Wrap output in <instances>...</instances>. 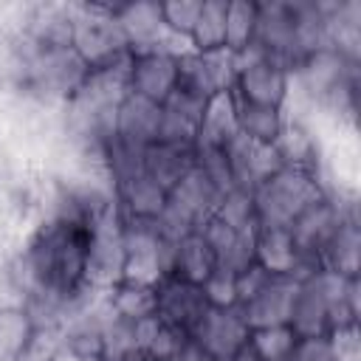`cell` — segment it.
I'll use <instances>...</instances> for the list:
<instances>
[{"mask_svg":"<svg viewBox=\"0 0 361 361\" xmlns=\"http://www.w3.org/2000/svg\"><path fill=\"white\" fill-rule=\"evenodd\" d=\"M90 228L62 217H42L23 231L11 254V276L20 302L28 296L76 305L87 290Z\"/></svg>","mask_w":361,"mask_h":361,"instance_id":"cell-1","label":"cell"},{"mask_svg":"<svg viewBox=\"0 0 361 361\" xmlns=\"http://www.w3.org/2000/svg\"><path fill=\"white\" fill-rule=\"evenodd\" d=\"M23 42V79L17 85V90L45 107L59 110L62 104H68L82 85L90 76V68L82 62V56L65 45V48H37L31 42Z\"/></svg>","mask_w":361,"mask_h":361,"instance_id":"cell-2","label":"cell"},{"mask_svg":"<svg viewBox=\"0 0 361 361\" xmlns=\"http://www.w3.org/2000/svg\"><path fill=\"white\" fill-rule=\"evenodd\" d=\"M251 48L259 56L293 71L307 56L302 37V0L257 3V34Z\"/></svg>","mask_w":361,"mask_h":361,"instance_id":"cell-3","label":"cell"},{"mask_svg":"<svg viewBox=\"0 0 361 361\" xmlns=\"http://www.w3.org/2000/svg\"><path fill=\"white\" fill-rule=\"evenodd\" d=\"M73 8H76V20H73L71 48L82 56V62L90 71L130 62L133 54H130L124 34L113 17V6L73 3Z\"/></svg>","mask_w":361,"mask_h":361,"instance_id":"cell-4","label":"cell"},{"mask_svg":"<svg viewBox=\"0 0 361 361\" xmlns=\"http://www.w3.org/2000/svg\"><path fill=\"white\" fill-rule=\"evenodd\" d=\"M254 209H257V223L259 226H282L288 228L293 217L307 209L313 200H319L322 183L310 172L299 169H276L268 178H262L254 189Z\"/></svg>","mask_w":361,"mask_h":361,"instance_id":"cell-5","label":"cell"},{"mask_svg":"<svg viewBox=\"0 0 361 361\" xmlns=\"http://www.w3.org/2000/svg\"><path fill=\"white\" fill-rule=\"evenodd\" d=\"M172 248L155 220H124V279L155 288L172 274Z\"/></svg>","mask_w":361,"mask_h":361,"instance_id":"cell-6","label":"cell"},{"mask_svg":"<svg viewBox=\"0 0 361 361\" xmlns=\"http://www.w3.org/2000/svg\"><path fill=\"white\" fill-rule=\"evenodd\" d=\"M231 96L240 102L285 110L288 96H290V71L259 56L254 48H248L245 54L237 56Z\"/></svg>","mask_w":361,"mask_h":361,"instance_id":"cell-7","label":"cell"},{"mask_svg":"<svg viewBox=\"0 0 361 361\" xmlns=\"http://www.w3.org/2000/svg\"><path fill=\"white\" fill-rule=\"evenodd\" d=\"M124 217L118 209L90 226L87 240V285L107 290L124 279Z\"/></svg>","mask_w":361,"mask_h":361,"instance_id":"cell-8","label":"cell"},{"mask_svg":"<svg viewBox=\"0 0 361 361\" xmlns=\"http://www.w3.org/2000/svg\"><path fill=\"white\" fill-rule=\"evenodd\" d=\"M113 17L124 34L130 54L147 51H189V45L169 34L161 17V3H113Z\"/></svg>","mask_w":361,"mask_h":361,"instance_id":"cell-9","label":"cell"},{"mask_svg":"<svg viewBox=\"0 0 361 361\" xmlns=\"http://www.w3.org/2000/svg\"><path fill=\"white\" fill-rule=\"evenodd\" d=\"M237 73V56L223 51H183L178 56V87L214 99L223 93H231Z\"/></svg>","mask_w":361,"mask_h":361,"instance_id":"cell-10","label":"cell"},{"mask_svg":"<svg viewBox=\"0 0 361 361\" xmlns=\"http://www.w3.org/2000/svg\"><path fill=\"white\" fill-rule=\"evenodd\" d=\"M214 361H228L234 358L243 347H248L251 338V324L245 322L240 305L231 307H209L200 324L192 330V336Z\"/></svg>","mask_w":361,"mask_h":361,"instance_id":"cell-11","label":"cell"},{"mask_svg":"<svg viewBox=\"0 0 361 361\" xmlns=\"http://www.w3.org/2000/svg\"><path fill=\"white\" fill-rule=\"evenodd\" d=\"M212 305L206 302V293L200 285L178 279V276H164L155 285V316L166 322L169 327L180 330L183 336H192V330L200 324Z\"/></svg>","mask_w":361,"mask_h":361,"instance_id":"cell-12","label":"cell"},{"mask_svg":"<svg viewBox=\"0 0 361 361\" xmlns=\"http://www.w3.org/2000/svg\"><path fill=\"white\" fill-rule=\"evenodd\" d=\"M183 51H147L133 54L127 62L130 93L144 96L155 104H164L178 87V56Z\"/></svg>","mask_w":361,"mask_h":361,"instance_id":"cell-13","label":"cell"},{"mask_svg":"<svg viewBox=\"0 0 361 361\" xmlns=\"http://www.w3.org/2000/svg\"><path fill=\"white\" fill-rule=\"evenodd\" d=\"M73 3H31L20 37L37 48H65L73 39Z\"/></svg>","mask_w":361,"mask_h":361,"instance_id":"cell-14","label":"cell"},{"mask_svg":"<svg viewBox=\"0 0 361 361\" xmlns=\"http://www.w3.org/2000/svg\"><path fill=\"white\" fill-rule=\"evenodd\" d=\"M158 130H161V104L127 93L116 110V141H121L124 147L133 149H147L158 141Z\"/></svg>","mask_w":361,"mask_h":361,"instance_id":"cell-15","label":"cell"},{"mask_svg":"<svg viewBox=\"0 0 361 361\" xmlns=\"http://www.w3.org/2000/svg\"><path fill=\"white\" fill-rule=\"evenodd\" d=\"M271 149H274V155H276L282 169H299V172H310V175L319 172L322 138H319V133L307 121H299V118L288 116L285 127L276 135V141L271 144Z\"/></svg>","mask_w":361,"mask_h":361,"instance_id":"cell-16","label":"cell"},{"mask_svg":"<svg viewBox=\"0 0 361 361\" xmlns=\"http://www.w3.org/2000/svg\"><path fill=\"white\" fill-rule=\"evenodd\" d=\"M293 296H296V276H268L265 285L240 305V310L251 324V330L268 324H288Z\"/></svg>","mask_w":361,"mask_h":361,"instance_id":"cell-17","label":"cell"},{"mask_svg":"<svg viewBox=\"0 0 361 361\" xmlns=\"http://www.w3.org/2000/svg\"><path fill=\"white\" fill-rule=\"evenodd\" d=\"M116 209L124 220H155L166 206V189L155 183L144 169L113 186Z\"/></svg>","mask_w":361,"mask_h":361,"instance_id":"cell-18","label":"cell"},{"mask_svg":"<svg viewBox=\"0 0 361 361\" xmlns=\"http://www.w3.org/2000/svg\"><path fill=\"white\" fill-rule=\"evenodd\" d=\"M223 152H226V164H228V172H231V186H240V189H254L262 178L282 169L271 147L251 144L243 135L228 141Z\"/></svg>","mask_w":361,"mask_h":361,"instance_id":"cell-19","label":"cell"},{"mask_svg":"<svg viewBox=\"0 0 361 361\" xmlns=\"http://www.w3.org/2000/svg\"><path fill=\"white\" fill-rule=\"evenodd\" d=\"M254 262L271 276H299L302 271L293 237L282 226H259L254 231Z\"/></svg>","mask_w":361,"mask_h":361,"instance_id":"cell-20","label":"cell"},{"mask_svg":"<svg viewBox=\"0 0 361 361\" xmlns=\"http://www.w3.org/2000/svg\"><path fill=\"white\" fill-rule=\"evenodd\" d=\"M206 243L212 245L214 251V259H217V268H226L231 274H240L245 271L248 265H254V234H245V231H234L231 226L220 223L214 214L197 228Z\"/></svg>","mask_w":361,"mask_h":361,"instance_id":"cell-21","label":"cell"},{"mask_svg":"<svg viewBox=\"0 0 361 361\" xmlns=\"http://www.w3.org/2000/svg\"><path fill=\"white\" fill-rule=\"evenodd\" d=\"M319 265L338 276H358L361 274V226L358 217H344L333 237L327 240Z\"/></svg>","mask_w":361,"mask_h":361,"instance_id":"cell-22","label":"cell"},{"mask_svg":"<svg viewBox=\"0 0 361 361\" xmlns=\"http://www.w3.org/2000/svg\"><path fill=\"white\" fill-rule=\"evenodd\" d=\"M214 268H217L214 251H212V245L206 243V237L200 231H192V234H186L175 243V248H172V274L169 276L203 285L212 276Z\"/></svg>","mask_w":361,"mask_h":361,"instance_id":"cell-23","label":"cell"},{"mask_svg":"<svg viewBox=\"0 0 361 361\" xmlns=\"http://www.w3.org/2000/svg\"><path fill=\"white\" fill-rule=\"evenodd\" d=\"M195 166V147H180V144H161L155 141L152 147L144 149V172L161 183L166 192Z\"/></svg>","mask_w":361,"mask_h":361,"instance_id":"cell-24","label":"cell"},{"mask_svg":"<svg viewBox=\"0 0 361 361\" xmlns=\"http://www.w3.org/2000/svg\"><path fill=\"white\" fill-rule=\"evenodd\" d=\"M234 118H237V130L243 138H248L251 144L259 147H271L276 141V135L285 127V110L279 107H262V104H251V102H240L234 99Z\"/></svg>","mask_w":361,"mask_h":361,"instance_id":"cell-25","label":"cell"},{"mask_svg":"<svg viewBox=\"0 0 361 361\" xmlns=\"http://www.w3.org/2000/svg\"><path fill=\"white\" fill-rule=\"evenodd\" d=\"M240 135L237 130V118H234V102L231 93L214 96L206 104L203 121L197 127V138L195 147H209V149H226L228 141H234Z\"/></svg>","mask_w":361,"mask_h":361,"instance_id":"cell-26","label":"cell"},{"mask_svg":"<svg viewBox=\"0 0 361 361\" xmlns=\"http://www.w3.org/2000/svg\"><path fill=\"white\" fill-rule=\"evenodd\" d=\"M133 333H135L138 353L147 355L149 361H169L178 353V347L189 338L180 330H175L166 322H161L155 313L147 316V319H141V322H135L133 324Z\"/></svg>","mask_w":361,"mask_h":361,"instance_id":"cell-27","label":"cell"},{"mask_svg":"<svg viewBox=\"0 0 361 361\" xmlns=\"http://www.w3.org/2000/svg\"><path fill=\"white\" fill-rule=\"evenodd\" d=\"M104 296H107L110 310L118 319H124V322H133L135 324V322H141V319H147V316L155 313V288L152 285L121 279L113 288H107Z\"/></svg>","mask_w":361,"mask_h":361,"instance_id":"cell-28","label":"cell"},{"mask_svg":"<svg viewBox=\"0 0 361 361\" xmlns=\"http://www.w3.org/2000/svg\"><path fill=\"white\" fill-rule=\"evenodd\" d=\"M226 8L228 0H200V14L189 34L192 51H223L226 45Z\"/></svg>","mask_w":361,"mask_h":361,"instance_id":"cell-29","label":"cell"},{"mask_svg":"<svg viewBox=\"0 0 361 361\" xmlns=\"http://www.w3.org/2000/svg\"><path fill=\"white\" fill-rule=\"evenodd\" d=\"M34 322L23 305H0V361H20Z\"/></svg>","mask_w":361,"mask_h":361,"instance_id":"cell-30","label":"cell"},{"mask_svg":"<svg viewBox=\"0 0 361 361\" xmlns=\"http://www.w3.org/2000/svg\"><path fill=\"white\" fill-rule=\"evenodd\" d=\"M257 34V3L254 0H228L226 8V51L240 56L254 45Z\"/></svg>","mask_w":361,"mask_h":361,"instance_id":"cell-31","label":"cell"},{"mask_svg":"<svg viewBox=\"0 0 361 361\" xmlns=\"http://www.w3.org/2000/svg\"><path fill=\"white\" fill-rule=\"evenodd\" d=\"M214 217L226 226H231L234 231H245V234H254L259 228L257 223V209H254V195L251 189H240V186H231L220 195L217 206H214Z\"/></svg>","mask_w":361,"mask_h":361,"instance_id":"cell-32","label":"cell"},{"mask_svg":"<svg viewBox=\"0 0 361 361\" xmlns=\"http://www.w3.org/2000/svg\"><path fill=\"white\" fill-rule=\"evenodd\" d=\"M299 341V336L290 330V324H268V327H254L251 330V350L262 358V361H288L293 344Z\"/></svg>","mask_w":361,"mask_h":361,"instance_id":"cell-33","label":"cell"},{"mask_svg":"<svg viewBox=\"0 0 361 361\" xmlns=\"http://www.w3.org/2000/svg\"><path fill=\"white\" fill-rule=\"evenodd\" d=\"M200 14V0H172V3H161V17L164 25L169 28L172 37L183 39L189 45V34L195 28V20Z\"/></svg>","mask_w":361,"mask_h":361,"instance_id":"cell-34","label":"cell"},{"mask_svg":"<svg viewBox=\"0 0 361 361\" xmlns=\"http://www.w3.org/2000/svg\"><path fill=\"white\" fill-rule=\"evenodd\" d=\"M62 355V327H34L20 361H56Z\"/></svg>","mask_w":361,"mask_h":361,"instance_id":"cell-35","label":"cell"},{"mask_svg":"<svg viewBox=\"0 0 361 361\" xmlns=\"http://www.w3.org/2000/svg\"><path fill=\"white\" fill-rule=\"evenodd\" d=\"M200 288H203L206 302L212 307H231V305H237V274H231L226 268H214L212 276Z\"/></svg>","mask_w":361,"mask_h":361,"instance_id":"cell-36","label":"cell"},{"mask_svg":"<svg viewBox=\"0 0 361 361\" xmlns=\"http://www.w3.org/2000/svg\"><path fill=\"white\" fill-rule=\"evenodd\" d=\"M330 350L336 355V361H361V338H358V324H347L338 327L327 336Z\"/></svg>","mask_w":361,"mask_h":361,"instance_id":"cell-37","label":"cell"},{"mask_svg":"<svg viewBox=\"0 0 361 361\" xmlns=\"http://www.w3.org/2000/svg\"><path fill=\"white\" fill-rule=\"evenodd\" d=\"M169 361H214V358H212V355H209V353H206L195 338H186Z\"/></svg>","mask_w":361,"mask_h":361,"instance_id":"cell-38","label":"cell"},{"mask_svg":"<svg viewBox=\"0 0 361 361\" xmlns=\"http://www.w3.org/2000/svg\"><path fill=\"white\" fill-rule=\"evenodd\" d=\"M228 361H262V358H259V355L251 350V344H248V347H243V350H240L234 358H228Z\"/></svg>","mask_w":361,"mask_h":361,"instance_id":"cell-39","label":"cell"},{"mask_svg":"<svg viewBox=\"0 0 361 361\" xmlns=\"http://www.w3.org/2000/svg\"><path fill=\"white\" fill-rule=\"evenodd\" d=\"M71 361H104V358H71Z\"/></svg>","mask_w":361,"mask_h":361,"instance_id":"cell-40","label":"cell"}]
</instances>
